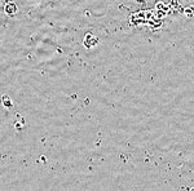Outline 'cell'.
<instances>
[{"mask_svg": "<svg viewBox=\"0 0 194 191\" xmlns=\"http://www.w3.org/2000/svg\"><path fill=\"white\" fill-rule=\"evenodd\" d=\"M96 44H98V38L93 36L92 34H87L86 36H84V45H86L87 48H92Z\"/></svg>", "mask_w": 194, "mask_h": 191, "instance_id": "1", "label": "cell"}, {"mask_svg": "<svg viewBox=\"0 0 194 191\" xmlns=\"http://www.w3.org/2000/svg\"><path fill=\"white\" fill-rule=\"evenodd\" d=\"M4 12H5L8 16H13V14H16V13L18 12V7H17L16 3L8 1V3L5 4V7H4Z\"/></svg>", "mask_w": 194, "mask_h": 191, "instance_id": "2", "label": "cell"}, {"mask_svg": "<svg viewBox=\"0 0 194 191\" xmlns=\"http://www.w3.org/2000/svg\"><path fill=\"white\" fill-rule=\"evenodd\" d=\"M1 100H3V105H4V107H7V109H12L13 107V103H12V101H10V98L8 97V96H3Z\"/></svg>", "mask_w": 194, "mask_h": 191, "instance_id": "3", "label": "cell"}, {"mask_svg": "<svg viewBox=\"0 0 194 191\" xmlns=\"http://www.w3.org/2000/svg\"><path fill=\"white\" fill-rule=\"evenodd\" d=\"M189 191H194V187H192V189H190Z\"/></svg>", "mask_w": 194, "mask_h": 191, "instance_id": "4", "label": "cell"}]
</instances>
